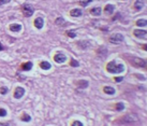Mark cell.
Segmentation results:
<instances>
[{
    "instance_id": "cell-1",
    "label": "cell",
    "mask_w": 147,
    "mask_h": 126,
    "mask_svg": "<svg viewBox=\"0 0 147 126\" xmlns=\"http://www.w3.org/2000/svg\"><path fill=\"white\" fill-rule=\"evenodd\" d=\"M106 70L109 73H121L124 70V64H118L116 60H112L106 65Z\"/></svg>"
},
{
    "instance_id": "cell-2",
    "label": "cell",
    "mask_w": 147,
    "mask_h": 126,
    "mask_svg": "<svg viewBox=\"0 0 147 126\" xmlns=\"http://www.w3.org/2000/svg\"><path fill=\"white\" fill-rule=\"evenodd\" d=\"M129 63L132 65V66L136 67V68H143L145 69L146 68V60L145 59H142V58H139V57H131Z\"/></svg>"
},
{
    "instance_id": "cell-3",
    "label": "cell",
    "mask_w": 147,
    "mask_h": 126,
    "mask_svg": "<svg viewBox=\"0 0 147 126\" xmlns=\"http://www.w3.org/2000/svg\"><path fill=\"white\" fill-rule=\"evenodd\" d=\"M124 41V36L121 34H115L109 38V42L113 44H119Z\"/></svg>"
},
{
    "instance_id": "cell-4",
    "label": "cell",
    "mask_w": 147,
    "mask_h": 126,
    "mask_svg": "<svg viewBox=\"0 0 147 126\" xmlns=\"http://www.w3.org/2000/svg\"><path fill=\"white\" fill-rule=\"evenodd\" d=\"M34 12L33 7L30 6V4H24L23 6V13L26 17H30Z\"/></svg>"
},
{
    "instance_id": "cell-5",
    "label": "cell",
    "mask_w": 147,
    "mask_h": 126,
    "mask_svg": "<svg viewBox=\"0 0 147 126\" xmlns=\"http://www.w3.org/2000/svg\"><path fill=\"white\" fill-rule=\"evenodd\" d=\"M134 36L136 38H139V39H144L146 40L147 39V31L146 30H143V29H135L133 31Z\"/></svg>"
},
{
    "instance_id": "cell-6",
    "label": "cell",
    "mask_w": 147,
    "mask_h": 126,
    "mask_svg": "<svg viewBox=\"0 0 147 126\" xmlns=\"http://www.w3.org/2000/svg\"><path fill=\"white\" fill-rule=\"evenodd\" d=\"M25 94V90L23 89V87L18 86L15 89V92H14V98H16V99H21L22 97L24 96Z\"/></svg>"
},
{
    "instance_id": "cell-7",
    "label": "cell",
    "mask_w": 147,
    "mask_h": 126,
    "mask_svg": "<svg viewBox=\"0 0 147 126\" xmlns=\"http://www.w3.org/2000/svg\"><path fill=\"white\" fill-rule=\"evenodd\" d=\"M54 59H55V62L58 63V64H62V63L66 62L67 57H66V55L62 54V53H58V54H56L54 56Z\"/></svg>"
},
{
    "instance_id": "cell-8",
    "label": "cell",
    "mask_w": 147,
    "mask_h": 126,
    "mask_svg": "<svg viewBox=\"0 0 147 126\" xmlns=\"http://www.w3.org/2000/svg\"><path fill=\"white\" fill-rule=\"evenodd\" d=\"M43 26H44L43 18H42V17H37V18L34 19V27L38 29H41Z\"/></svg>"
},
{
    "instance_id": "cell-9",
    "label": "cell",
    "mask_w": 147,
    "mask_h": 126,
    "mask_svg": "<svg viewBox=\"0 0 147 126\" xmlns=\"http://www.w3.org/2000/svg\"><path fill=\"white\" fill-rule=\"evenodd\" d=\"M114 10H115V7L113 4H106L105 8H104V13L106 15H111L114 12Z\"/></svg>"
},
{
    "instance_id": "cell-10",
    "label": "cell",
    "mask_w": 147,
    "mask_h": 126,
    "mask_svg": "<svg viewBox=\"0 0 147 126\" xmlns=\"http://www.w3.org/2000/svg\"><path fill=\"white\" fill-rule=\"evenodd\" d=\"M32 66H33V64H32L31 62H27V63H25V64L22 65L21 69L24 70V71H29V70L32 68Z\"/></svg>"
},
{
    "instance_id": "cell-11",
    "label": "cell",
    "mask_w": 147,
    "mask_h": 126,
    "mask_svg": "<svg viewBox=\"0 0 147 126\" xmlns=\"http://www.w3.org/2000/svg\"><path fill=\"white\" fill-rule=\"evenodd\" d=\"M40 67H41L42 69H44V70H48V69H51L52 65L49 64L48 62H46V60H43V62L40 63Z\"/></svg>"
},
{
    "instance_id": "cell-12",
    "label": "cell",
    "mask_w": 147,
    "mask_h": 126,
    "mask_svg": "<svg viewBox=\"0 0 147 126\" xmlns=\"http://www.w3.org/2000/svg\"><path fill=\"white\" fill-rule=\"evenodd\" d=\"M143 6H144L143 0H136V1L134 2V9H135L136 11H139V10L143 8Z\"/></svg>"
},
{
    "instance_id": "cell-13",
    "label": "cell",
    "mask_w": 147,
    "mask_h": 126,
    "mask_svg": "<svg viewBox=\"0 0 147 126\" xmlns=\"http://www.w3.org/2000/svg\"><path fill=\"white\" fill-rule=\"evenodd\" d=\"M21 29H22V25H19V24H12V25H10V30H11V31L17 32V31H19Z\"/></svg>"
},
{
    "instance_id": "cell-14",
    "label": "cell",
    "mask_w": 147,
    "mask_h": 126,
    "mask_svg": "<svg viewBox=\"0 0 147 126\" xmlns=\"http://www.w3.org/2000/svg\"><path fill=\"white\" fill-rule=\"evenodd\" d=\"M70 14H71V16L73 17H78L82 15V10L81 9H73L71 12H70Z\"/></svg>"
},
{
    "instance_id": "cell-15",
    "label": "cell",
    "mask_w": 147,
    "mask_h": 126,
    "mask_svg": "<svg viewBox=\"0 0 147 126\" xmlns=\"http://www.w3.org/2000/svg\"><path fill=\"white\" fill-rule=\"evenodd\" d=\"M103 92L106 93L108 95H114L115 94V89H113V87H111V86H105L103 89Z\"/></svg>"
},
{
    "instance_id": "cell-16",
    "label": "cell",
    "mask_w": 147,
    "mask_h": 126,
    "mask_svg": "<svg viewBox=\"0 0 147 126\" xmlns=\"http://www.w3.org/2000/svg\"><path fill=\"white\" fill-rule=\"evenodd\" d=\"M90 13L94 15V16H99V15L101 14V8H93V9L90 10Z\"/></svg>"
},
{
    "instance_id": "cell-17",
    "label": "cell",
    "mask_w": 147,
    "mask_h": 126,
    "mask_svg": "<svg viewBox=\"0 0 147 126\" xmlns=\"http://www.w3.org/2000/svg\"><path fill=\"white\" fill-rule=\"evenodd\" d=\"M136 25L139 27H146L147 26V21L145 18H142V19H139L138 22H136Z\"/></svg>"
},
{
    "instance_id": "cell-18",
    "label": "cell",
    "mask_w": 147,
    "mask_h": 126,
    "mask_svg": "<svg viewBox=\"0 0 147 126\" xmlns=\"http://www.w3.org/2000/svg\"><path fill=\"white\" fill-rule=\"evenodd\" d=\"M30 120H31L30 115H29L28 113L24 112V113H23V115H22V121H24V122H29Z\"/></svg>"
},
{
    "instance_id": "cell-19",
    "label": "cell",
    "mask_w": 147,
    "mask_h": 126,
    "mask_svg": "<svg viewBox=\"0 0 147 126\" xmlns=\"http://www.w3.org/2000/svg\"><path fill=\"white\" fill-rule=\"evenodd\" d=\"M77 84L79 85V87H82V89H86L87 86H88V82L87 81H84V80H81Z\"/></svg>"
},
{
    "instance_id": "cell-20",
    "label": "cell",
    "mask_w": 147,
    "mask_h": 126,
    "mask_svg": "<svg viewBox=\"0 0 147 126\" xmlns=\"http://www.w3.org/2000/svg\"><path fill=\"white\" fill-rule=\"evenodd\" d=\"M116 110L117 111H121V110L124 109V105L123 104V102H118V104H116Z\"/></svg>"
},
{
    "instance_id": "cell-21",
    "label": "cell",
    "mask_w": 147,
    "mask_h": 126,
    "mask_svg": "<svg viewBox=\"0 0 147 126\" xmlns=\"http://www.w3.org/2000/svg\"><path fill=\"white\" fill-rule=\"evenodd\" d=\"M64 23V18L63 17H58V18L55 21V24L56 25H62Z\"/></svg>"
},
{
    "instance_id": "cell-22",
    "label": "cell",
    "mask_w": 147,
    "mask_h": 126,
    "mask_svg": "<svg viewBox=\"0 0 147 126\" xmlns=\"http://www.w3.org/2000/svg\"><path fill=\"white\" fill-rule=\"evenodd\" d=\"M91 1H93V0H81V2H79V3H81V6L86 7V6H88Z\"/></svg>"
},
{
    "instance_id": "cell-23",
    "label": "cell",
    "mask_w": 147,
    "mask_h": 126,
    "mask_svg": "<svg viewBox=\"0 0 147 126\" xmlns=\"http://www.w3.org/2000/svg\"><path fill=\"white\" fill-rule=\"evenodd\" d=\"M70 65H71L72 67H78V66H79L78 62H77V60H75V59H71V62H70Z\"/></svg>"
},
{
    "instance_id": "cell-24",
    "label": "cell",
    "mask_w": 147,
    "mask_h": 126,
    "mask_svg": "<svg viewBox=\"0 0 147 126\" xmlns=\"http://www.w3.org/2000/svg\"><path fill=\"white\" fill-rule=\"evenodd\" d=\"M67 35H68V36L70 37V38H75V32L74 31H71V30H68V31H67Z\"/></svg>"
},
{
    "instance_id": "cell-25",
    "label": "cell",
    "mask_w": 147,
    "mask_h": 126,
    "mask_svg": "<svg viewBox=\"0 0 147 126\" xmlns=\"http://www.w3.org/2000/svg\"><path fill=\"white\" fill-rule=\"evenodd\" d=\"M72 126H83V123H82L81 121H74V122L72 123Z\"/></svg>"
},
{
    "instance_id": "cell-26",
    "label": "cell",
    "mask_w": 147,
    "mask_h": 126,
    "mask_svg": "<svg viewBox=\"0 0 147 126\" xmlns=\"http://www.w3.org/2000/svg\"><path fill=\"white\" fill-rule=\"evenodd\" d=\"M0 93H1L2 95H4V94H7L8 93V89H7L6 86H2L1 89H0Z\"/></svg>"
},
{
    "instance_id": "cell-27",
    "label": "cell",
    "mask_w": 147,
    "mask_h": 126,
    "mask_svg": "<svg viewBox=\"0 0 147 126\" xmlns=\"http://www.w3.org/2000/svg\"><path fill=\"white\" fill-rule=\"evenodd\" d=\"M6 115H7V110L0 108V117H6Z\"/></svg>"
},
{
    "instance_id": "cell-28",
    "label": "cell",
    "mask_w": 147,
    "mask_h": 126,
    "mask_svg": "<svg viewBox=\"0 0 147 126\" xmlns=\"http://www.w3.org/2000/svg\"><path fill=\"white\" fill-rule=\"evenodd\" d=\"M10 1H11V0H0V6H3V4L9 3Z\"/></svg>"
},
{
    "instance_id": "cell-29",
    "label": "cell",
    "mask_w": 147,
    "mask_h": 126,
    "mask_svg": "<svg viewBox=\"0 0 147 126\" xmlns=\"http://www.w3.org/2000/svg\"><path fill=\"white\" fill-rule=\"evenodd\" d=\"M123 80H124L123 77H117V78H115V81H116V82H121Z\"/></svg>"
},
{
    "instance_id": "cell-30",
    "label": "cell",
    "mask_w": 147,
    "mask_h": 126,
    "mask_svg": "<svg viewBox=\"0 0 147 126\" xmlns=\"http://www.w3.org/2000/svg\"><path fill=\"white\" fill-rule=\"evenodd\" d=\"M0 126H10L9 123H0Z\"/></svg>"
},
{
    "instance_id": "cell-31",
    "label": "cell",
    "mask_w": 147,
    "mask_h": 126,
    "mask_svg": "<svg viewBox=\"0 0 147 126\" xmlns=\"http://www.w3.org/2000/svg\"><path fill=\"white\" fill-rule=\"evenodd\" d=\"M2 50H3V46H2L1 43H0V51H2Z\"/></svg>"
}]
</instances>
